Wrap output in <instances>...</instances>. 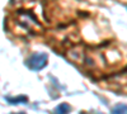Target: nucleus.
Instances as JSON below:
<instances>
[{
    "instance_id": "nucleus-1",
    "label": "nucleus",
    "mask_w": 127,
    "mask_h": 114,
    "mask_svg": "<svg viewBox=\"0 0 127 114\" xmlns=\"http://www.w3.org/2000/svg\"><path fill=\"white\" fill-rule=\"evenodd\" d=\"M47 61L48 57L46 53H34L27 60V66L33 71H38L47 65Z\"/></svg>"
},
{
    "instance_id": "nucleus-2",
    "label": "nucleus",
    "mask_w": 127,
    "mask_h": 114,
    "mask_svg": "<svg viewBox=\"0 0 127 114\" xmlns=\"http://www.w3.org/2000/svg\"><path fill=\"white\" fill-rule=\"evenodd\" d=\"M70 110H71V107H70L69 104H66V103H61L60 105H57V107H56L55 113H62V114H66V113H69Z\"/></svg>"
},
{
    "instance_id": "nucleus-3",
    "label": "nucleus",
    "mask_w": 127,
    "mask_h": 114,
    "mask_svg": "<svg viewBox=\"0 0 127 114\" xmlns=\"http://www.w3.org/2000/svg\"><path fill=\"white\" fill-rule=\"evenodd\" d=\"M6 100L10 103V104H19V103H27L28 101V98L22 95V96H15V98H6Z\"/></svg>"
},
{
    "instance_id": "nucleus-4",
    "label": "nucleus",
    "mask_w": 127,
    "mask_h": 114,
    "mask_svg": "<svg viewBox=\"0 0 127 114\" xmlns=\"http://www.w3.org/2000/svg\"><path fill=\"white\" fill-rule=\"evenodd\" d=\"M112 113H114V114H120V113L127 114V105L126 104H118V105H116L112 109Z\"/></svg>"
},
{
    "instance_id": "nucleus-5",
    "label": "nucleus",
    "mask_w": 127,
    "mask_h": 114,
    "mask_svg": "<svg viewBox=\"0 0 127 114\" xmlns=\"http://www.w3.org/2000/svg\"><path fill=\"white\" fill-rule=\"evenodd\" d=\"M13 3H18V1H20V0H12Z\"/></svg>"
}]
</instances>
